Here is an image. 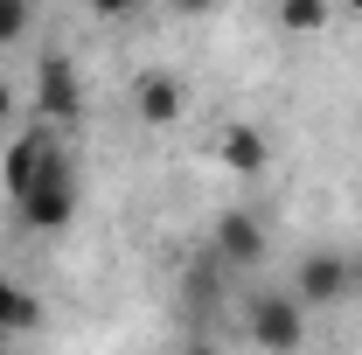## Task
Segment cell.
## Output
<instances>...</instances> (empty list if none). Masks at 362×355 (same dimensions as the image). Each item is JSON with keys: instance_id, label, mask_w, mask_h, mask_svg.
Returning <instances> with one entry per match:
<instances>
[{"instance_id": "obj_11", "label": "cell", "mask_w": 362, "mask_h": 355, "mask_svg": "<svg viewBox=\"0 0 362 355\" xmlns=\"http://www.w3.org/2000/svg\"><path fill=\"white\" fill-rule=\"evenodd\" d=\"M28 28H35V7L28 0H0V49H14Z\"/></svg>"}, {"instance_id": "obj_10", "label": "cell", "mask_w": 362, "mask_h": 355, "mask_svg": "<svg viewBox=\"0 0 362 355\" xmlns=\"http://www.w3.org/2000/svg\"><path fill=\"white\" fill-rule=\"evenodd\" d=\"M327 21H334V14H327L320 0H286V7H279V28H286V35H314Z\"/></svg>"}, {"instance_id": "obj_7", "label": "cell", "mask_w": 362, "mask_h": 355, "mask_svg": "<svg viewBox=\"0 0 362 355\" xmlns=\"http://www.w3.org/2000/svg\"><path fill=\"white\" fill-rule=\"evenodd\" d=\"M133 112L146 119V126H175L181 112H188V84H181L175 70H146L133 84Z\"/></svg>"}, {"instance_id": "obj_2", "label": "cell", "mask_w": 362, "mask_h": 355, "mask_svg": "<svg viewBox=\"0 0 362 355\" xmlns=\"http://www.w3.org/2000/svg\"><path fill=\"white\" fill-rule=\"evenodd\" d=\"M362 286V272L341 258V251H307L300 265H293V300L314 313V307H334V300H349Z\"/></svg>"}, {"instance_id": "obj_6", "label": "cell", "mask_w": 362, "mask_h": 355, "mask_svg": "<svg viewBox=\"0 0 362 355\" xmlns=\"http://www.w3.org/2000/svg\"><path fill=\"white\" fill-rule=\"evenodd\" d=\"M216 258H223L230 272H258L265 265V223L251 216V209L216 216Z\"/></svg>"}, {"instance_id": "obj_12", "label": "cell", "mask_w": 362, "mask_h": 355, "mask_svg": "<svg viewBox=\"0 0 362 355\" xmlns=\"http://www.w3.org/2000/svg\"><path fill=\"white\" fill-rule=\"evenodd\" d=\"M7 112H14V84H0V126H7Z\"/></svg>"}, {"instance_id": "obj_1", "label": "cell", "mask_w": 362, "mask_h": 355, "mask_svg": "<svg viewBox=\"0 0 362 355\" xmlns=\"http://www.w3.org/2000/svg\"><path fill=\"white\" fill-rule=\"evenodd\" d=\"M244 334L265 355H300L307 349V307L293 300V286H265L244 300Z\"/></svg>"}, {"instance_id": "obj_9", "label": "cell", "mask_w": 362, "mask_h": 355, "mask_svg": "<svg viewBox=\"0 0 362 355\" xmlns=\"http://www.w3.org/2000/svg\"><path fill=\"white\" fill-rule=\"evenodd\" d=\"M28 327H42V300L28 286L0 279V334H28Z\"/></svg>"}, {"instance_id": "obj_8", "label": "cell", "mask_w": 362, "mask_h": 355, "mask_svg": "<svg viewBox=\"0 0 362 355\" xmlns=\"http://www.w3.org/2000/svg\"><path fill=\"white\" fill-rule=\"evenodd\" d=\"M223 161L237 168V175H265V168H272V146H265L258 126H244V119H237V126L223 133Z\"/></svg>"}, {"instance_id": "obj_4", "label": "cell", "mask_w": 362, "mask_h": 355, "mask_svg": "<svg viewBox=\"0 0 362 355\" xmlns=\"http://www.w3.org/2000/svg\"><path fill=\"white\" fill-rule=\"evenodd\" d=\"M70 153H63V139L49 133V126H28V133H14V146H7V161H0V181H7V195L21 202L35 181L49 175V168H63Z\"/></svg>"}, {"instance_id": "obj_5", "label": "cell", "mask_w": 362, "mask_h": 355, "mask_svg": "<svg viewBox=\"0 0 362 355\" xmlns=\"http://www.w3.org/2000/svg\"><path fill=\"white\" fill-rule=\"evenodd\" d=\"M14 216L28 223V230H42V237L70 230V216H77V175H70V161H63V168H49V175L14 202Z\"/></svg>"}, {"instance_id": "obj_13", "label": "cell", "mask_w": 362, "mask_h": 355, "mask_svg": "<svg viewBox=\"0 0 362 355\" xmlns=\"http://www.w3.org/2000/svg\"><path fill=\"white\" fill-rule=\"evenodd\" d=\"M181 355H216V349H209V342H188V349H181Z\"/></svg>"}, {"instance_id": "obj_14", "label": "cell", "mask_w": 362, "mask_h": 355, "mask_svg": "<svg viewBox=\"0 0 362 355\" xmlns=\"http://www.w3.org/2000/svg\"><path fill=\"white\" fill-rule=\"evenodd\" d=\"M356 293H362V286H356Z\"/></svg>"}, {"instance_id": "obj_3", "label": "cell", "mask_w": 362, "mask_h": 355, "mask_svg": "<svg viewBox=\"0 0 362 355\" xmlns=\"http://www.w3.org/2000/svg\"><path fill=\"white\" fill-rule=\"evenodd\" d=\"M35 112H42L49 133L84 119V77H77L70 56H42V63H35Z\"/></svg>"}]
</instances>
